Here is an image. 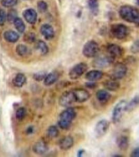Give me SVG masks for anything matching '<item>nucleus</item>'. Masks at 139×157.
Instances as JSON below:
<instances>
[{"label": "nucleus", "instance_id": "f257e3e1", "mask_svg": "<svg viewBox=\"0 0 139 157\" xmlns=\"http://www.w3.org/2000/svg\"><path fill=\"white\" fill-rule=\"evenodd\" d=\"M120 15L126 21L139 25V11L129 6H124L120 8Z\"/></svg>", "mask_w": 139, "mask_h": 157}, {"label": "nucleus", "instance_id": "f03ea898", "mask_svg": "<svg viewBox=\"0 0 139 157\" xmlns=\"http://www.w3.org/2000/svg\"><path fill=\"white\" fill-rule=\"evenodd\" d=\"M77 113L72 108H68L63 111L59 115L58 125L61 128L66 130L69 128L72 122L75 118Z\"/></svg>", "mask_w": 139, "mask_h": 157}, {"label": "nucleus", "instance_id": "7ed1b4c3", "mask_svg": "<svg viewBox=\"0 0 139 157\" xmlns=\"http://www.w3.org/2000/svg\"><path fill=\"white\" fill-rule=\"evenodd\" d=\"M99 45L96 41L91 40L88 41L84 45L82 53L86 58H91L97 57L100 52Z\"/></svg>", "mask_w": 139, "mask_h": 157}, {"label": "nucleus", "instance_id": "20e7f679", "mask_svg": "<svg viewBox=\"0 0 139 157\" xmlns=\"http://www.w3.org/2000/svg\"><path fill=\"white\" fill-rule=\"evenodd\" d=\"M127 104V102L125 100H121L115 105L112 112V121L114 123H118L120 121L126 109Z\"/></svg>", "mask_w": 139, "mask_h": 157}, {"label": "nucleus", "instance_id": "39448f33", "mask_svg": "<svg viewBox=\"0 0 139 157\" xmlns=\"http://www.w3.org/2000/svg\"><path fill=\"white\" fill-rule=\"evenodd\" d=\"M127 73V67L123 63H118L115 64L111 73V79L118 80L123 78Z\"/></svg>", "mask_w": 139, "mask_h": 157}, {"label": "nucleus", "instance_id": "423d86ee", "mask_svg": "<svg viewBox=\"0 0 139 157\" xmlns=\"http://www.w3.org/2000/svg\"><path fill=\"white\" fill-rule=\"evenodd\" d=\"M88 69V64L84 63H79L70 70L69 73L70 78L71 80H77L82 77Z\"/></svg>", "mask_w": 139, "mask_h": 157}, {"label": "nucleus", "instance_id": "0eeeda50", "mask_svg": "<svg viewBox=\"0 0 139 157\" xmlns=\"http://www.w3.org/2000/svg\"><path fill=\"white\" fill-rule=\"evenodd\" d=\"M111 31L112 36L117 39L120 40L126 37L128 34V28L122 24L112 25L111 27Z\"/></svg>", "mask_w": 139, "mask_h": 157}, {"label": "nucleus", "instance_id": "6e6552de", "mask_svg": "<svg viewBox=\"0 0 139 157\" xmlns=\"http://www.w3.org/2000/svg\"><path fill=\"white\" fill-rule=\"evenodd\" d=\"M115 58L109 55L97 57L93 61V66L95 68L102 69L107 68L114 62Z\"/></svg>", "mask_w": 139, "mask_h": 157}, {"label": "nucleus", "instance_id": "1a4fd4ad", "mask_svg": "<svg viewBox=\"0 0 139 157\" xmlns=\"http://www.w3.org/2000/svg\"><path fill=\"white\" fill-rule=\"evenodd\" d=\"M75 102H77V101L73 90L64 92L61 95L59 100L60 105L62 107H68Z\"/></svg>", "mask_w": 139, "mask_h": 157}, {"label": "nucleus", "instance_id": "9d476101", "mask_svg": "<svg viewBox=\"0 0 139 157\" xmlns=\"http://www.w3.org/2000/svg\"><path fill=\"white\" fill-rule=\"evenodd\" d=\"M109 127V121L107 120H102L98 121L95 128V134L97 138L104 136Z\"/></svg>", "mask_w": 139, "mask_h": 157}, {"label": "nucleus", "instance_id": "9b49d317", "mask_svg": "<svg viewBox=\"0 0 139 157\" xmlns=\"http://www.w3.org/2000/svg\"><path fill=\"white\" fill-rule=\"evenodd\" d=\"M73 91L75 94L76 101L78 103L86 102L91 97L89 92L84 89H77Z\"/></svg>", "mask_w": 139, "mask_h": 157}, {"label": "nucleus", "instance_id": "f8f14e48", "mask_svg": "<svg viewBox=\"0 0 139 157\" xmlns=\"http://www.w3.org/2000/svg\"><path fill=\"white\" fill-rule=\"evenodd\" d=\"M107 51L109 55L113 57L119 58L123 55V49L116 44H109L107 47Z\"/></svg>", "mask_w": 139, "mask_h": 157}, {"label": "nucleus", "instance_id": "ddd939ff", "mask_svg": "<svg viewBox=\"0 0 139 157\" xmlns=\"http://www.w3.org/2000/svg\"><path fill=\"white\" fill-rule=\"evenodd\" d=\"M41 35L47 40H51L54 36V31L53 27L48 24L41 26L40 29Z\"/></svg>", "mask_w": 139, "mask_h": 157}, {"label": "nucleus", "instance_id": "4468645a", "mask_svg": "<svg viewBox=\"0 0 139 157\" xmlns=\"http://www.w3.org/2000/svg\"><path fill=\"white\" fill-rule=\"evenodd\" d=\"M23 17L27 23L30 24H34L37 20V13L35 10L28 9L24 11Z\"/></svg>", "mask_w": 139, "mask_h": 157}, {"label": "nucleus", "instance_id": "2eb2a0df", "mask_svg": "<svg viewBox=\"0 0 139 157\" xmlns=\"http://www.w3.org/2000/svg\"><path fill=\"white\" fill-rule=\"evenodd\" d=\"M48 146L46 143L43 140L38 141L32 147V151L34 153L38 155H42L45 154L48 151Z\"/></svg>", "mask_w": 139, "mask_h": 157}, {"label": "nucleus", "instance_id": "dca6fc26", "mask_svg": "<svg viewBox=\"0 0 139 157\" xmlns=\"http://www.w3.org/2000/svg\"><path fill=\"white\" fill-rule=\"evenodd\" d=\"M74 144V140L71 136H65L59 141V147L61 150H67L72 148Z\"/></svg>", "mask_w": 139, "mask_h": 157}, {"label": "nucleus", "instance_id": "f3484780", "mask_svg": "<svg viewBox=\"0 0 139 157\" xmlns=\"http://www.w3.org/2000/svg\"><path fill=\"white\" fill-rule=\"evenodd\" d=\"M103 77V72L98 70H91L86 73L85 78L91 82L100 80Z\"/></svg>", "mask_w": 139, "mask_h": 157}, {"label": "nucleus", "instance_id": "a211bd4d", "mask_svg": "<svg viewBox=\"0 0 139 157\" xmlns=\"http://www.w3.org/2000/svg\"><path fill=\"white\" fill-rule=\"evenodd\" d=\"M96 97L100 103L105 104L109 102L111 96V94L107 91L104 90H100L96 93Z\"/></svg>", "mask_w": 139, "mask_h": 157}, {"label": "nucleus", "instance_id": "6ab92c4d", "mask_svg": "<svg viewBox=\"0 0 139 157\" xmlns=\"http://www.w3.org/2000/svg\"><path fill=\"white\" fill-rule=\"evenodd\" d=\"M116 144L120 150L126 151L128 149L129 146V140L128 137L125 135L119 136L116 140Z\"/></svg>", "mask_w": 139, "mask_h": 157}, {"label": "nucleus", "instance_id": "aec40b11", "mask_svg": "<svg viewBox=\"0 0 139 157\" xmlns=\"http://www.w3.org/2000/svg\"><path fill=\"white\" fill-rule=\"evenodd\" d=\"M60 75L57 71L51 72V73L47 75L43 80V83L45 86H50L54 84L59 79Z\"/></svg>", "mask_w": 139, "mask_h": 157}, {"label": "nucleus", "instance_id": "412c9836", "mask_svg": "<svg viewBox=\"0 0 139 157\" xmlns=\"http://www.w3.org/2000/svg\"><path fill=\"white\" fill-rule=\"evenodd\" d=\"M3 37L6 41L10 43H16L20 38L18 34L13 30L6 31L4 33Z\"/></svg>", "mask_w": 139, "mask_h": 157}, {"label": "nucleus", "instance_id": "4be33fe9", "mask_svg": "<svg viewBox=\"0 0 139 157\" xmlns=\"http://www.w3.org/2000/svg\"><path fill=\"white\" fill-rule=\"evenodd\" d=\"M103 86L106 89L109 91H117L119 89L120 83L117 82V81L115 80H109L103 82Z\"/></svg>", "mask_w": 139, "mask_h": 157}, {"label": "nucleus", "instance_id": "5701e85b", "mask_svg": "<svg viewBox=\"0 0 139 157\" xmlns=\"http://www.w3.org/2000/svg\"><path fill=\"white\" fill-rule=\"evenodd\" d=\"M26 81V78L23 73H18L13 80V85L17 87L21 88L25 84Z\"/></svg>", "mask_w": 139, "mask_h": 157}, {"label": "nucleus", "instance_id": "b1692460", "mask_svg": "<svg viewBox=\"0 0 139 157\" xmlns=\"http://www.w3.org/2000/svg\"><path fill=\"white\" fill-rule=\"evenodd\" d=\"M139 105V95L134 97L133 98H132V100L130 101V102H129L128 103H127L126 111L130 112V111H132Z\"/></svg>", "mask_w": 139, "mask_h": 157}, {"label": "nucleus", "instance_id": "393cba45", "mask_svg": "<svg viewBox=\"0 0 139 157\" xmlns=\"http://www.w3.org/2000/svg\"><path fill=\"white\" fill-rule=\"evenodd\" d=\"M36 47L42 55H46L48 52V47L43 41L38 40L36 43Z\"/></svg>", "mask_w": 139, "mask_h": 157}, {"label": "nucleus", "instance_id": "a878e982", "mask_svg": "<svg viewBox=\"0 0 139 157\" xmlns=\"http://www.w3.org/2000/svg\"><path fill=\"white\" fill-rule=\"evenodd\" d=\"M13 24L14 25L16 30H17L18 32L21 33L24 32L25 29V25L21 18H19L17 17L15 20L13 22Z\"/></svg>", "mask_w": 139, "mask_h": 157}, {"label": "nucleus", "instance_id": "bb28decb", "mask_svg": "<svg viewBox=\"0 0 139 157\" xmlns=\"http://www.w3.org/2000/svg\"><path fill=\"white\" fill-rule=\"evenodd\" d=\"M29 50L28 47L23 44H20L16 47V52L17 54L20 56L24 57L27 55L28 53Z\"/></svg>", "mask_w": 139, "mask_h": 157}, {"label": "nucleus", "instance_id": "cd10ccee", "mask_svg": "<svg viewBox=\"0 0 139 157\" xmlns=\"http://www.w3.org/2000/svg\"><path fill=\"white\" fill-rule=\"evenodd\" d=\"M59 130L55 126H51L47 130V135L49 137L55 138L59 135Z\"/></svg>", "mask_w": 139, "mask_h": 157}, {"label": "nucleus", "instance_id": "c85d7f7f", "mask_svg": "<svg viewBox=\"0 0 139 157\" xmlns=\"http://www.w3.org/2000/svg\"><path fill=\"white\" fill-rule=\"evenodd\" d=\"M26 111L25 109H24V107H20L16 111L15 116H16L17 120L21 121L22 120H24V118L26 116Z\"/></svg>", "mask_w": 139, "mask_h": 157}, {"label": "nucleus", "instance_id": "c756f323", "mask_svg": "<svg viewBox=\"0 0 139 157\" xmlns=\"http://www.w3.org/2000/svg\"><path fill=\"white\" fill-rule=\"evenodd\" d=\"M17 17V12L16 10L14 9H11L8 12L7 14V21L9 23H13L14 21L15 20Z\"/></svg>", "mask_w": 139, "mask_h": 157}, {"label": "nucleus", "instance_id": "7c9ffc66", "mask_svg": "<svg viewBox=\"0 0 139 157\" xmlns=\"http://www.w3.org/2000/svg\"><path fill=\"white\" fill-rule=\"evenodd\" d=\"M47 75V73L45 71H40L35 73L32 78H34V80L40 82L41 81L44 80Z\"/></svg>", "mask_w": 139, "mask_h": 157}, {"label": "nucleus", "instance_id": "2f4dec72", "mask_svg": "<svg viewBox=\"0 0 139 157\" xmlns=\"http://www.w3.org/2000/svg\"><path fill=\"white\" fill-rule=\"evenodd\" d=\"M17 3V0H2L1 4L4 7H12Z\"/></svg>", "mask_w": 139, "mask_h": 157}, {"label": "nucleus", "instance_id": "473e14b6", "mask_svg": "<svg viewBox=\"0 0 139 157\" xmlns=\"http://www.w3.org/2000/svg\"><path fill=\"white\" fill-rule=\"evenodd\" d=\"M24 39L26 43L31 44L36 40V36L33 33H28L24 36Z\"/></svg>", "mask_w": 139, "mask_h": 157}, {"label": "nucleus", "instance_id": "72a5a7b5", "mask_svg": "<svg viewBox=\"0 0 139 157\" xmlns=\"http://www.w3.org/2000/svg\"><path fill=\"white\" fill-rule=\"evenodd\" d=\"M37 9L40 12H45L48 9V6L47 3L43 1H40L37 3Z\"/></svg>", "mask_w": 139, "mask_h": 157}, {"label": "nucleus", "instance_id": "f704fd0d", "mask_svg": "<svg viewBox=\"0 0 139 157\" xmlns=\"http://www.w3.org/2000/svg\"><path fill=\"white\" fill-rule=\"evenodd\" d=\"M7 20V15L2 9H0V26H3Z\"/></svg>", "mask_w": 139, "mask_h": 157}, {"label": "nucleus", "instance_id": "c9c22d12", "mask_svg": "<svg viewBox=\"0 0 139 157\" xmlns=\"http://www.w3.org/2000/svg\"><path fill=\"white\" fill-rule=\"evenodd\" d=\"M88 6L92 11H95L98 8V3L97 0H89Z\"/></svg>", "mask_w": 139, "mask_h": 157}, {"label": "nucleus", "instance_id": "e433bc0d", "mask_svg": "<svg viewBox=\"0 0 139 157\" xmlns=\"http://www.w3.org/2000/svg\"><path fill=\"white\" fill-rule=\"evenodd\" d=\"M131 51L133 54H137L139 52V41H136L134 43L131 47Z\"/></svg>", "mask_w": 139, "mask_h": 157}, {"label": "nucleus", "instance_id": "4c0bfd02", "mask_svg": "<svg viewBox=\"0 0 139 157\" xmlns=\"http://www.w3.org/2000/svg\"><path fill=\"white\" fill-rule=\"evenodd\" d=\"M85 86L87 88L91 89H95L97 86V83H96L94 82H91L89 81V82L86 83L85 84Z\"/></svg>", "mask_w": 139, "mask_h": 157}, {"label": "nucleus", "instance_id": "58836bf2", "mask_svg": "<svg viewBox=\"0 0 139 157\" xmlns=\"http://www.w3.org/2000/svg\"><path fill=\"white\" fill-rule=\"evenodd\" d=\"M130 156L132 157H139V147L134 149L131 152Z\"/></svg>", "mask_w": 139, "mask_h": 157}, {"label": "nucleus", "instance_id": "ea45409f", "mask_svg": "<svg viewBox=\"0 0 139 157\" xmlns=\"http://www.w3.org/2000/svg\"><path fill=\"white\" fill-rule=\"evenodd\" d=\"M85 153V151L84 150H80L77 152V157H82L83 155Z\"/></svg>", "mask_w": 139, "mask_h": 157}, {"label": "nucleus", "instance_id": "a19ab883", "mask_svg": "<svg viewBox=\"0 0 139 157\" xmlns=\"http://www.w3.org/2000/svg\"><path fill=\"white\" fill-rule=\"evenodd\" d=\"M33 129H32V127H29L28 129V130H27V132H28V134H30V133H32V131H33Z\"/></svg>", "mask_w": 139, "mask_h": 157}, {"label": "nucleus", "instance_id": "79ce46f5", "mask_svg": "<svg viewBox=\"0 0 139 157\" xmlns=\"http://www.w3.org/2000/svg\"><path fill=\"white\" fill-rule=\"evenodd\" d=\"M114 157H121V155H114Z\"/></svg>", "mask_w": 139, "mask_h": 157}, {"label": "nucleus", "instance_id": "37998d69", "mask_svg": "<svg viewBox=\"0 0 139 157\" xmlns=\"http://www.w3.org/2000/svg\"><path fill=\"white\" fill-rule=\"evenodd\" d=\"M137 3L139 5V0H137Z\"/></svg>", "mask_w": 139, "mask_h": 157}]
</instances>
